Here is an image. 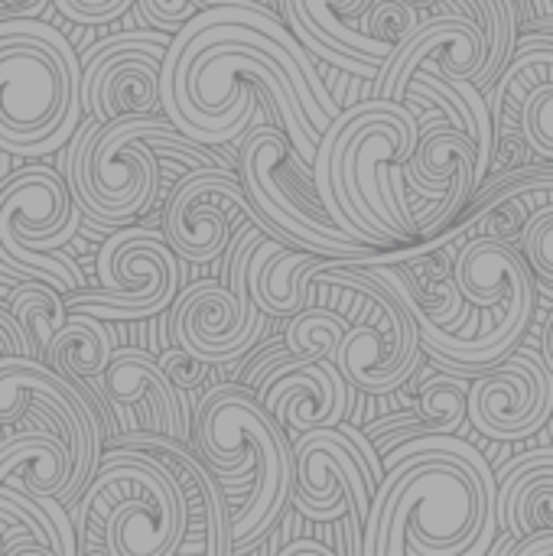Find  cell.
<instances>
[{"mask_svg":"<svg viewBox=\"0 0 553 556\" xmlns=\"http://www.w3.org/2000/svg\"><path fill=\"white\" fill-rule=\"evenodd\" d=\"M199 459L218 482H241L251 476L248 502L231 515L235 554H251L264 534L284 518L297 489V456L287 430L244 384L212 388L196 414Z\"/></svg>","mask_w":553,"mask_h":556,"instance_id":"obj_1","label":"cell"},{"mask_svg":"<svg viewBox=\"0 0 553 556\" xmlns=\"http://www.w3.org/2000/svg\"><path fill=\"white\" fill-rule=\"evenodd\" d=\"M81 75L75 46L42 20H0V150L46 156L78 134Z\"/></svg>","mask_w":553,"mask_h":556,"instance_id":"obj_2","label":"cell"},{"mask_svg":"<svg viewBox=\"0 0 553 556\" xmlns=\"http://www.w3.org/2000/svg\"><path fill=\"white\" fill-rule=\"evenodd\" d=\"M81 556H179L189 498L179 476L147 450H108L98 476L72 508Z\"/></svg>","mask_w":553,"mask_h":556,"instance_id":"obj_3","label":"cell"},{"mask_svg":"<svg viewBox=\"0 0 553 556\" xmlns=\"http://www.w3.org/2000/svg\"><path fill=\"white\" fill-rule=\"evenodd\" d=\"M264 108L251 134L244 137L238 150V176L244 182L248 199L267 222V231L274 241L293 248V251H310L326 261H368L375 264L381 254L378 248L352 241L326 212L316 182H313V166L297 153L290 137L264 124Z\"/></svg>","mask_w":553,"mask_h":556,"instance_id":"obj_4","label":"cell"},{"mask_svg":"<svg viewBox=\"0 0 553 556\" xmlns=\"http://www.w3.org/2000/svg\"><path fill=\"white\" fill-rule=\"evenodd\" d=\"M176 127L169 117H85L68 143V189L91 228H130L160 195L163 166L147 147L160 130Z\"/></svg>","mask_w":553,"mask_h":556,"instance_id":"obj_5","label":"cell"},{"mask_svg":"<svg viewBox=\"0 0 553 556\" xmlns=\"http://www.w3.org/2000/svg\"><path fill=\"white\" fill-rule=\"evenodd\" d=\"M365 264L368 261H323L313 287H349L368 296V309L349 326L336 352V368L349 388L381 397L417 375L424 342L407 306Z\"/></svg>","mask_w":553,"mask_h":556,"instance_id":"obj_6","label":"cell"},{"mask_svg":"<svg viewBox=\"0 0 553 556\" xmlns=\"http://www.w3.org/2000/svg\"><path fill=\"white\" fill-rule=\"evenodd\" d=\"M271 235L257 225L235 231L228 248L225 283L199 280L179 293L169 316L173 342L209 365H228L248 355L267 332V313L254 303L248 287V267L254 251Z\"/></svg>","mask_w":553,"mask_h":556,"instance_id":"obj_7","label":"cell"},{"mask_svg":"<svg viewBox=\"0 0 553 556\" xmlns=\"http://www.w3.org/2000/svg\"><path fill=\"white\" fill-rule=\"evenodd\" d=\"M98 283L101 290L65 296L68 313H88L104 323H140L179 300L183 261L163 231L130 225L104 238L98 251Z\"/></svg>","mask_w":553,"mask_h":556,"instance_id":"obj_8","label":"cell"},{"mask_svg":"<svg viewBox=\"0 0 553 556\" xmlns=\"http://www.w3.org/2000/svg\"><path fill=\"white\" fill-rule=\"evenodd\" d=\"M29 401L46 404L65 427V443L75 456V476H72L65 505L78 502L85 495L88 482L101 469L108 427H104L95 401L75 381L59 375L55 368H49L36 358H0V427L3 430L16 427L23 420Z\"/></svg>","mask_w":553,"mask_h":556,"instance_id":"obj_9","label":"cell"},{"mask_svg":"<svg viewBox=\"0 0 553 556\" xmlns=\"http://www.w3.org/2000/svg\"><path fill=\"white\" fill-rule=\"evenodd\" d=\"M173 39L160 33H117L85 55L81 104L104 124L121 117H160V75Z\"/></svg>","mask_w":553,"mask_h":556,"instance_id":"obj_10","label":"cell"},{"mask_svg":"<svg viewBox=\"0 0 553 556\" xmlns=\"http://www.w3.org/2000/svg\"><path fill=\"white\" fill-rule=\"evenodd\" d=\"M235 218H248L267 231V222L248 199L235 169H192L179 179L166 202L163 235L179 261L209 264L231 248Z\"/></svg>","mask_w":553,"mask_h":556,"instance_id":"obj_11","label":"cell"},{"mask_svg":"<svg viewBox=\"0 0 553 556\" xmlns=\"http://www.w3.org/2000/svg\"><path fill=\"white\" fill-rule=\"evenodd\" d=\"M553 417V375L531 349L512 352L505 362L473 378L469 427L489 440L515 443L535 437Z\"/></svg>","mask_w":553,"mask_h":556,"instance_id":"obj_12","label":"cell"},{"mask_svg":"<svg viewBox=\"0 0 553 556\" xmlns=\"http://www.w3.org/2000/svg\"><path fill=\"white\" fill-rule=\"evenodd\" d=\"M489 62V36L469 13H440L424 20L420 29L388 59L375 75V98L407 101L414 75L424 68L447 81H479Z\"/></svg>","mask_w":553,"mask_h":556,"instance_id":"obj_13","label":"cell"},{"mask_svg":"<svg viewBox=\"0 0 553 556\" xmlns=\"http://www.w3.org/2000/svg\"><path fill=\"white\" fill-rule=\"evenodd\" d=\"M101 397L108 401L117 427L137 433L143 427L150 437H169L189 443V417L179 391L160 368V358L147 349H117L108 371L98 378Z\"/></svg>","mask_w":553,"mask_h":556,"instance_id":"obj_14","label":"cell"},{"mask_svg":"<svg viewBox=\"0 0 553 556\" xmlns=\"http://www.w3.org/2000/svg\"><path fill=\"white\" fill-rule=\"evenodd\" d=\"M68 179L52 166L33 163L13 173L0 189V244L29 251H59L81 225Z\"/></svg>","mask_w":553,"mask_h":556,"instance_id":"obj_15","label":"cell"},{"mask_svg":"<svg viewBox=\"0 0 553 556\" xmlns=\"http://www.w3.org/2000/svg\"><path fill=\"white\" fill-rule=\"evenodd\" d=\"M495 130L512 124L531 153L553 160V36L528 33L518 39L512 62L489 91ZM502 134V130H499Z\"/></svg>","mask_w":553,"mask_h":556,"instance_id":"obj_16","label":"cell"},{"mask_svg":"<svg viewBox=\"0 0 553 556\" xmlns=\"http://www.w3.org/2000/svg\"><path fill=\"white\" fill-rule=\"evenodd\" d=\"M372 3L375 0H280L277 10L310 52L345 75L372 78L398 52V46L349 23V16H365Z\"/></svg>","mask_w":553,"mask_h":556,"instance_id":"obj_17","label":"cell"},{"mask_svg":"<svg viewBox=\"0 0 553 556\" xmlns=\"http://www.w3.org/2000/svg\"><path fill=\"white\" fill-rule=\"evenodd\" d=\"M267 414L290 433L306 437L313 430H332L349 414V381L336 362L290 358L254 394Z\"/></svg>","mask_w":553,"mask_h":556,"instance_id":"obj_18","label":"cell"},{"mask_svg":"<svg viewBox=\"0 0 553 556\" xmlns=\"http://www.w3.org/2000/svg\"><path fill=\"white\" fill-rule=\"evenodd\" d=\"M499 482V531L515 541L553 534V450L521 453L505 463Z\"/></svg>","mask_w":553,"mask_h":556,"instance_id":"obj_19","label":"cell"},{"mask_svg":"<svg viewBox=\"0 0 553 556\" xmlns=\"http://www.w3.org/2000/svg\"><path fill=\"white\" fill-rule=\"evenodd\" d=\"M75 476V456L68 443L46 430L3 433L0 443V485L26 492L33 498L65 502Z\"/></svg>","mask_w":553,"mask_h":556,"instance_id":"obj_20","label":"cell"},{"mask_svg":"<svg viewBox=\"0 0 553 556\" xmlns=\"http://www.w3.org/2000/svg\"><path fill=\"white\" fill-rule=\"evenodd\" d=\"M508 195H525L528 199V222L518 238V251L525 254L531 274L553 290V163L548 166H525V169H508L486 182L479 195L473 199L469 208L508 199Z\"/></svg>","mask_w":553,"mask_h":556,"instance_id":"obj_21","label":"cell"},{"mask_svg":"<svg viewBox=\"0 0 553 556\" xmlns=\"http://www.w3.org/2000/svg\"><path fill=\"white\" fill-rule=\"evenodd\" d=\"M326 257L310 251H293L274 238H267L248 267V287L254 303L277 319H293L297 313L313 306V277Z\"/></svg>","mask_w":553,"mask_h":556,"instance_id":"obj_22","label":"cell"},{"mask_svg":"<svg viewBox=\"0 0 553 556\" xmlns=\"http://www.w3.org/2000/svg\"><path fill=\"white\" fill-rule=\"evenodd\" d=\"M114 352L117 349H114V339H111L104 319L88 316V313H72L65 329L55 336L42 365H49L59 375H65L68 381H75L95 401V394L88 391V381H98L108 371ZM95 407H98V401H95Z\"/></svg>","mask_w":553,"mask_h":556,"instance_id":"obj_23","label":"cell"},{"mask_svg":"<svg viewBox=\"0 0 553 556\" xmlns=\"http://www.w3.org/2000/svg\"><path fill=\"white\" fill-rule=\"evenodd\" d=\"M411 7L424 10L433 7L437 0H407ZM443 13H469L489 36V62L476 81L479 91H492L499 75L505 72V65L515 55L518 46V3L515 0H443Z\"/></svg>","mask_w":553,"mask_h":556,"instance_id":"obj_24","label":"cell"},{"mask_svg":"<svg viewBox=\"0 0 553 556\" xmlns=\"http://www.w3.org/2000/svg\"><path fill=\"white\" fill-rule=\"evenodd\" d=\"M7 306L23 323V329L29 332V339L36 345V362H46L55 336L65 329L68 316H72L65 296L55 287H49V283L26 280V283H16V290L10 293Z\"/></svg>","mask_w":553,"mask_h":556,"instance_id":"obj_25","label":"cell"},{"mask_svg":"<svg viewBox=\"0 0 553 556\" xmlns=\"http://www.w3.org/2000/svg\"><path fill=\"white\" fill-rule=\"evenodd\" d=\"M469 378L463 375H433L420 381L417 414L424 420L427 437H453L469 420Z\"/></svg>","mask_w":553,"mask_h":556,"instance_id":"obj_26","label":"cell"},{"mask_svg":"<svg viewBox=\"0 0 553 556\" xmlns=\"http://www.w3.org/2000/svg\"><path fill=\"white\" fill-rule=\"evenodd\" d=\"M349 319L336 309H323V306H310L303 313H297L293 319H287L284 329V342L297 358L306 362H336V352L349 332Z\"/></svg>","mask_w":553,"mask_h":556,"instance_id":"obj_27","label":"cell"},{"mask_svg":"<svg viewBox=\"0 0 553 556\" xmlns=\"http://www.w3.org/2000/svg\"><path fill=\"white\" fill-rule=\"evenodd\" d=\"M420 23L424 20L417 16V7H411L407 0H375L372 10L362 20V29L368 36L401 49L420 29Z\"/></svg>","mask_w":553,"mask_h":556,"instance_id":"obj_28","label":"cell"},{"mask_svg":"<svg viewBox=\"0 0 553 556\" xmlns=\"http://www.w3.org/2000/svg\"><path fill=\"white\" fill-rule=\"evenodd\" d=\"M160 368H163V375L169 378V384L179 391V394H186V391H192V388H199V384H205V378H209V362H202V358H196L192 352H186V349H179V345H173V349H163L160 355Z\"/></svg>","mask_w":553,"mask_h":556,"instance_id":"obj_29","label":"cell"},{"mask_svg":"<svg viewBox=\"0 0 553 556\" xmlns=\"http://www.w3.org/2000/svg\"><path fill=\"white\" fill-rule=\"evenodd\" d=\"M52 3L72 23L101 26V23H111V20L124 16L134 0H52Z\"/></svg>","mask_w":553,"mask_h":556,"instance_id":"obj_30","label":"cell"},{"mask_svg":"<svg viewBox=\"0 0 553 556\" xmlns=\"http://www.w3.org/2000/svg\"><path fill=\"white\" fill-rule=\"evenodd\" d=\"M143 16L160 26V29H173V36L192 20L199 16V7L192 0H140Z\"/></svg>","mask_w":553,"mask_h":556,"instance_id":"obj_31","label":"cell"},{"mask_svg":"<svg viewBox=\"0 0 553 556\" xmlns=\"http://www.w3.org/2000/svg\"><path fill=\"white\" fill-rule=\"evenodd\" d=\"M0 358H36V345L10 306H0Z\"/></svg>","mask_w":553,"mask_h":556,"instance_id":"obj_32","label":"cell"},{"mask_svg":"<svg viewBox=\"0 0 553 556\" xmlns=\"http://www.w3.org/2000/svg\"><path fill=\"white\" fill-rule=\"evenodd\" d=\"M290 358H297V355L287 349V342H280V345H271V349H267V352H261V358H257V362H254V365L244 371V381H241V384H244L248 391H254V394H257V391L267 384V378H271V375H274L280 365H287Z\"/></svg>","mask_w":553,"mask_h":556,"instance_id":"obj_33","label":"cell"},{"mask_svg":"<svg viewBox=\"0 0 553 556\" xmlns=\"http://www.w3.org/2000/svg\"><path fill=\"white\" fill-rule=\"evenodd\" d=\"M489 556H553V534L528 538V541H515L512 534H505L499 544H492Z\"/></svg>","mask_w":553,"mask_h":556,"instance_id":"obj_34","label":"cell"},{"mask_svg":"<svg viewBox=\"0 0 553 556\" xmlns=\"http://www.w3.org/2000/svg\"><path fill=\"white\" fill-rule=\"evenodd\" d=\"M49 0H3L0 20H39Z\"/></svg>","mask_w":553,"mask_h":556,"instance_id":"obj_35","label":"cell"},{"mask_svg":"<svg viewBox=\"0 0 553 556\" xmlns=\"http://www.w3.org/2000/svg\"><path fill=\"white\" fill-rule=\"evenodd\" d=\"M277 556H336L332 551H326L323 544H316V541H293V544H287L284 551Z\"/></svg>","mask_w":553,"mask_h":556,"instance_id":"obj_36","label":"cell"},{"mask_svg":"<svg viewBox=\"0 0 553 556\" xmlns=\"http://www.w3.org/2000/svg\"><path fill=\"white\" fill-rule=\"evenodd\" d=\"M3 556H55V551L46 544H36V541H23L13 547H3Z\"/></svg>","mask_w":553,"mask_h":556,"instance_id":"obj_37","label":"cell"},{"mask_svg":"<svg viewBox=\"0 0 553 556\" xmlns=\"http://www.w3.org/2000/svg\"><path fill=\"white\" fill-rule=\"evenodd\" d=\"M541 358H544L548 371L553 375V313L548 316V326H544V339H541Z\"/></svg>","mask_w":553,"mask_h":556,"instance_id":"obj_38","label":"cell"},{"mask_svg":"<svg viewBox=\"0 0 553 556\" xmlns=\"http://www.w3.org/2000/svg\"><path fill=\"white\" fill-rule=\"evenodd\" d=\"M196 7H199V13L202 10H212V7H225V3H235V0H192Z\"/></svg>","mask_w":553,"mask_h":556,"instance_id":"obj_39","label":"cell"}]
</instances>
